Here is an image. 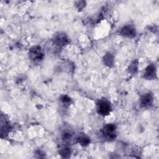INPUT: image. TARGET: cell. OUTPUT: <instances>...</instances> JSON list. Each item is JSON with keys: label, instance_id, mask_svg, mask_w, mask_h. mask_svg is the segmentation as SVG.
<instances>
[{"label": "cell", "instance_id": "4", "mask_svg": "<svg viewBox=\"0 0 159 159\" xmlns=\"http://www.w3.org/2000/svg\"><path fill=\"white\" fill-rule=\"evenodd\" d=\"M52 42L54 45L58 47H63L70 43V39L66 33L58 32L53 35Z\"/></svg>", "mask_w": 159, "mask_h": 159}, {"label": "cell", "instance_id": "1", "mask_svg": "<svg viewBox=\"0 0 159 159\" xmlns=\"http://www.w3.org/2000/svg\"><path fill=\"white\" fill-rule=\"evenodd\" d=\"M103 139L107 142H112L117 137V127L114 124H107L101 130Z\"/></svg>", "mask_w": 159, "mask_h": 159}, {"label": "cell", "instance_id": "14", "mask_svg": "<svg viewBox=\"0 0 159 159\" xmlns=\"http://www.w3.org/2000/svg\"><path fill=\"white\" fill-rule=\"evenodd\" d=\"M60 102L65 106V107H67V106H69L71 102H72V99L71 98L68 96V95H66V94H63V95H61L60 97Z\"/></svg>", "mask_w": 159, "mask_h": 159}, {"label": "cell", "instance_id": "6", "mask_svg": "<svg viewBox=\"0 0 159 159\" xmlns=\"http://www.w3.org/2000/svg\"><path fill=\"white\" fill-rule=\"evenodd\" d=\"M153 104V97L150 93H146L142 94L139 99V104L142 108L148 109Z\"/></svg>", "mask_w": 159, "mask_h": 159}, {"label": "cell", "instance_id": "11", "mask_svg": "<svg viewBox=\"0 0 159 159\" xmlns=\"http://www.w3.org/2000/svg\"><path fill=\"white\" fill-rule=\"evenodd\" d=\"M102 61L104 64L109 68H112L114 65V57L110 52H107L104 55Z\"/></svg>", "mask_w": 159, "mask_h": 159}, {"label": "cell", "instance_id": "10", "mask_svg": "<svg viewBox=\"0 0 159 159\" xmlns=\"http://www.w3.org/2000/svg\"><path fill=\"white\" fill-rule=\"evenodd\" d=\"M1 137H3V135L6 136L11 130V125L9 120L5 118L4 120L1 117Z\"/></svg>", "mask_w": 159, "mask_h": 159}, {"label": "cell", "instance_id": "9", "mask_svg": "<svg viewBox=\"0 0 159 159\" xmlns=\"http://www.w3.org/2000/svg\"><path fill=\"white\" fill-rule=\"evenodd\" d=\"M76 141L82 147L88 146L90 142V138L84 133H80L76 137Z\"/></svg>", "mask_w": 159, "mask_h": 159}, {"label": "cell", "instance_id": "15", "mask_svg": "<svg viewBox=\"0 0 159 159\" xmlns=\"http://www.w3.org/2000/svg\"><path fill=\"white\" fill-rule=\"evenodd\" d=\"M86 2L81 1H77L75 2V6L78 9V11H81L85 7Z\"/></svg>", "mask_w": 159, "mask_h": 159}, {"label": "cell", "instance_id": "8", "mask_svg": "<svg viewBox=\"0 0 159 159\" xmlns=\"http://www.w3.org/2000/svg\"><path fill=\"white\" fill-rule=\"evenodd\" d=\"M143 77L148 80H153L157 78V68L155 65L153 64L148 65L144 70Z\"/></svg>", "mask_w": 159, "mask_h": 159}, {"label": "cell", "instance_id": "3", "mask_svg": "<svg viewBox=\"0 0 159 159\" xmlns=\"http://www.w3.org/2000/svg\"><path fill=\"white\" fill-rule=\"evenodd\" d=\"M28 57L32 62L37 63L41 62L43 60L45 54L40 46L35 45L29 50Z\"/></svg>", "mask_w": 159, "mask_h": 159}, {"label": "cell", "instance_id": "5", "mask_svg": "<svg viewBox=\"0 0 159 159\" xmlns=\"http://www.w3.org/2000/svg\"><path fill=\"white\" fill-rule=\"evenodd\" d=\"M120 35L129 38L133 39L137 35V31L135 26L132 24H126L122 27L119 31Z\"/></svg>", "mask_w": 159, "mask_h": 159}, {"label": "cell", "instance_id": "7", "mask_svg": "<svg viewBox=\"0 0 159 159\" xmlns=\"http://www.w3.org/2000/svg\"><path fill=\"white\" fill-rule=\"evenodd\" d=\"M75 134L73 130L69 128L63 130L61 134V139L64 145H70L75 140Z\"/></svg>", "mask_w": 159, "mask_h": 159}, {"label": "cell", "instance_id": "2", "mask_svg": "<svg viewBox=\"0 0 159 159\" xmlns=\"http://www.w3.org/2000/svg\"><path fill=\"white\" fill-rule=\"evenodd\" d=\"M96 111L98 114L102 116H107L110 114L112 111V106L109 100L106 98L99 99L96 103Z\"/></svg>", "mask_w": 159, "mask_h": 159}, {"label": "cell", "instance_id": "12", "mask_svg": "<svg viewBox=\"0 0 159 159\" xmlns=\"http://www.w3.org/2000/svg\"><path fill=\"white\" fill-rule=\"evenodd\" d=\"M71 153V151L69 145H63L59 149V154L63 158L70 157Z\"/></svg>", "mask_w": 159, "mask_h": 159}, {"label": "cell", "instance_id": "13", "mask_svg": "<svg viewBox=\"0 0 159 159\" xmlns=\"http://www.w3.org/2000/svg\"><path fill=\"white\" fill-rule=\"evenodd\" d=\"M138 69H139V61L137 60H135L128 66L127 71L129 73L134 75L137 73Z\"/></svg>", "mask_w": 159, "mask_h": 159}]
</instances>
